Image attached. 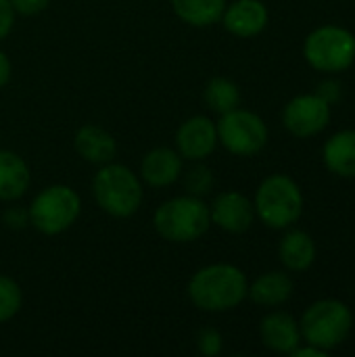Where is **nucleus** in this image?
I'll return each mask as SVG.
<instances>
[{
  "mask_svg": "<svg viewBox=\"0 0 355 357\" xmlns=\"http://www.w3.org/2000/svg\"><path fill=\"white\" fill-rule=\"evenodd\" d=\"M249 293L245 274L228 264H216L199 270L190 284L188 295L199 310L228 312L236 307Z\"/></svg>",
  "mask_w": 355,
  "mask_h": 357,
  "instance_id": "obj_1",
  "label": "nucleus"
},
{
  "mask_svg": "<svg viewBox=\"0 0 355 357\" xmlns=\"http://www.w3.org/2000/svg\"><path fill=\"white\" fill-rule=\"evenodd\" d=\"M209 224V209L199 197H176L155 213V230L172 243L197 241L207 232Z\"/></svg>",
  "mask_w": 355,
  "mask_h": 357,
  "instance_id": "obj_2",
  "label": "nucleus"
},
{
  "mask_svg": "<svg viewBox=\"0 0 355 357\" xmlns=\"http://www.w3.org/2000/svg\"><path fill=\"white\" fill-rule=\"evenodd\" d=\"M352 324L354 316L345 303L337 299H322L308 307V312L301 318L299 331L308 345L328 351L339 347L347 339Z\"/></svg>",
  "mask_w": 355,
  "mask_h": 357,
  "instance_id": "obj_3",
  "label": "nucleus"
},
{
  "mask_svg": "<svg viewBox=\"0 0 355 357\" xmlns=\"http://www.w3.org/2000/svg\"><path fill=\"white\" fill-rule=\"evenodd\" d=\"M255 211L259 220L270 228H289L303 211V197L295 180L276 174L262 182L255 195Z\"/></svg>",
  "mask_w": 355,
  "mask_h": 357,
  "instance_id": "obj_4",
  "label": "nucleus"
},
{
  "mask_svg": "<svg viewBox=\"0 0 355 357\" xmlns=\"http://www.w3.org/2000/svg\"><path fill=\"white\" fill-rule=\"evenodd\" d=\"M94 197L103 211L115 218H130L140 207L142 188L126 165H105L94 178Z\"/></svg>",
  "mask_w": 355,
  "mask_h": 357,
  "instance_id": "obj_5",
  "label": "nucleus"
},
{
  "mask_svg": "<svg viewBox=\"0 0 355 357\" xmlns=\"http://www.w3.org/2000/svg\"><path fill=\"white\" fill-rule=\"evenodd\" d=\"M303 54L318 71H343L355 61V36L337 25L318 27L308 36Z\"/></svg>",
  "mask_w": 355,
  "mask_h": 357,
  "instance_id": "obj_6",
  "label": "nucleus"
},
{
  "mask_svg": "<svg viewBox=\"0 0 355 357\" xmlns=\"http://www.w3.org/2000/svg\"><path fill=\"white\" fill-rule=\"evenodd\" d=\"M29 224L44 234H59L67 230L80 215V197L69 186H50L42 190L29 211Z\"/></svg>",
  "mask_w": 355,
  "mask_h": 357,
  "instance_id": "obj_7",
  "label": "nucleus"
},
{
  "mask_svg": "<svg viewBox=\"0 0 355 357\" xmlns=\"http://www.w3.org/2000/svg\"><path fill=\"white\" fill-rule=\"evenodd\" d=\"M220 142L234 155L249 157L259 153L268 142V128L264 119L251 111L232 109L222 115L216 126Z\"/></svg>",
  "mask_w": 355,
  "mask_h": 357,
  "instance_id": "obj_8",
  "label": "nucleus"
},
{
  "mask_svg": "<svg viewBox=\"0 0 355 357\" xmlns=\"http://www.w3.org/2000/svg\"><path fill=\"white\" fill-rule=\"evenodd\" d=\"M282 121H285V128L299 138L314 136L328 126L331 105L318 94L297 96L285 107Z\"/></svg>",
  "mask_w": 355,
  "mask_h": 357,
  "instance_id": "obj_9",
  "label": "nucleus"
},
{
  "mask_svg": "<svg viewBox=\"0 0 355 357\" xmlns=\"http://www.w3.org/2000/svg\"><path fill=\"white\" fill-rule=\"evenodd\" d=\"M209 215H211V222L218 224L222 230L232 232V234H241V232H247L251 228L255 207L241 192H222L213 201Z\"/></svg>",
  "mask_w": 355,
  "mask_h": 357,
  "instance_id": "obj_10",
  "label": "nucleus"
},
{
  "mask_svg": "<svg viewBox=\"0 0 355 357\" xmlns=\"http://www.w3.org/2000/svg\"><path fill=\"white\" fill-rule=\"evenodd\" d=\"M176 142H178L182 157H186L190 161L205 159L213 153V149L218 144L216 123L207 117H192L180 126Z\"/></svg>",
  "mask_w": 355,
  "mask_h": 357,
  "instance_id": "obj_11",
  "label": "nucleus"
},
{
  "mask_svg": "<svg viewBox=\"0 0 355 357\" xmlns=\"http://www.w3.org/2000/svg\"><path fill=\"white\" fill-rule=\"evenodd\" d=\"M224 25L230 33L241 38L257 36L268 23V8L259 0H236L222 15Z\"/></svg>",
  "mask_w": 355,
  "mask_h": 357,
  "instance_id": "obj_12",
  "label": "nucleus"
},
{
  "mask_svg": "<svg viewBox=\"0 0 355 357\" xmlns=\"http://www.w3.org/2000/svg\"><path fill=\"white\" fill-rule=\"evenodd\" d=\"M262 341L268 349L278 354H291L301 343V331L293 316L276 312L264 318L262 322Z\"/></svg>",
  "mask_w": 355,
  "mask_h": 357,
  "instance_id": "obj_13",
  "label": "nucleus"
},
{
  "mask_svg": "<svg viewBox=\"0 0 355 357\" xmlns=\"http://www.w3.org/2000/svg\"><path fill=\"white\" fill-rule=\"evenodd\" d=\"M75 149L86 161L100 163V165L109 163L117 153V144L113 136L98 126L80 128V132L75 134Z\"/></svg>",
  "mask_w": 355,
  "mask_h": 357,
  "instance_id": "obj_14",
  "label": "nucleus"
},
{
  "mask_svg": "<svg viewBox=\"0 0 355 357\" xmlns=\"http://www.w3.org/2000/svg\"><path fill=\"white\" fill-rule=\"evenodd\" d=\"M182 172V159L172 149H155L142 159V178L151 186H167L178 180Z\"/></svg>",
  "mask_w": 355,
  "mask_h": 357,
  "instance_id": "obj_15",
  "label": "nucleus"
},
{
  "mask_svg": "<svg viewBox=\"0 0 355 357\" xmlns=\"http://www.w3.org/2000/svg\"><path fill=\"white\" fill-rule=\"evenodd\" d=\"M27 186L29 169L25 161L10 151H0V201H15L23 197Z\"/></svg>",
  "mask_w": 355,
  "mask_h": 357,
  "instance_id": "obj_16",
  "label": "nucleus"
},
{
  "mask_svg": "<svg viewBox=\"0 0 355 357\" xmlns=\"http://www.w3.org/2000/svg\"><path fill=\"white\" fill-rule=\"evenodd\" d=\"M326 167L343 178H355V130L335 134L324 144Z\"/></svg>",
  "mask_w": 355,
  "mask_h": 357,
  "instance_id": "obj_17",
  "label": "nucleus"
},
{
  "mask_svg": "<svg viewBox=\"0 0 355 357\" xmlns=\"http://www.w3.org/2000/svg\"><path fill=\"white\" fill-rule=\"evenodd\" d=\"M247 295L257 305L276 307V305H282L285 301H289V297L293 295V280L282 272H270V274H264L262 278H257Z\"/></svg>",
  "mask_w": 355,
  "mask_h": 357,
  "instance_id": "obj_18",
  "label": "nucleus"
},
{
  "mask_svg": "<svg viewBox=\"0 0 355 357\" xmlns=\"http://www.w3.org/2000/svg\"><path fill=\"white\" fill-rule=\"evenodd\" d=\"M280 259L293 272L308 270L316 259V245L308 232L293 230L280 243Z\"/></svg>",
  "mask_w": 355,
  "mask_h": 357,
  "instance_id": "obj_19",
  "label": "nucleus"
},
{
  "mask_svg": "<svg viewBox=\"0 0 355 357\" xmlns=\"http://www.w3.org/2000/svg\"><path fill=\"white\" fill-rule=\"evenodd\" d=\"M172 6L182 21L195 27H207L222 19L226 0H172Z\"/></svg>",
  "mask_w": 355,
  "mask_h": 357,
  "instance_id": "obj_20",
  "label": "nucleus"
},
{
  "mask_svg": "<svg viewBox=\"0 0 355 357\" xmlns=\"http://www.w3.org/2000/svg\"><path fill=\"white\" fill-rule=\"evenodd\" d=\"M205 102L209 105V109H213L216 113H222V115L236 109L241 102L236 84H232L226 77H213L205 88Z\"/></svg>",
  "mask_w": 355,
  "mask_h": 357,
  "instance_id": "obj_21",
  "label": "nucleus"
},
{
  "mask_svg": "<svg viewBox=\"0 0 355 357\" xmlns=\"http://www.w3.org/2000/svg\"><path fill=\"white\" fill-rule=\"evenodd\" d=\"M21 307V291L15 280L0 276V322L10 320Z\"/></svg>",
  "mask_w": 355,
  "mask_h": 357,
  "instance_id": "obj_22",
  "label": "nucleus"
},
{
  "mask_svg": "<svg viewBox=\"0 0 355 357\" xmlns=\"http://www.w3.org/2000/svg\"><path fill=\"white\" fill-rule=\"evenodd\" d=\"M184 186L188 188V192L192 197H201V195H207L213 186V176H211V169L205 167V165H197L192 167L188 174H186V180H184Z\"/></svg>",
  "mask_w": 355,
  "mask_h": 357,
  "instance_id": "obj_23",
  "label": "nucleus"
},
{
  "mask_svg": "<svg viewBox=\"0 0 355 357\" xmlns=\"http://www.w3.org/2000/svg\"><path fill=\"white\" fill-rule=\"evenodd\" d=\"M199 349L205 356L220 354V349H222V337H220V333H216V331H203L199 335Z\"/></svg>",
  "mask_w": 355,
  "mask_h": 357,
  "instance_id": "obj_24",
  "label": "nucleus"
},
{
  "mask_svg": "<svg viewBox=\"0 0 355 357\" xmlns=\"http://www.w3.org/2000/svg\"><path fill=\"white\" fill-rule=\"evenodd\" d=\"M15 13L21 15H36L40 10H44L48 6V0H10Z\"/></svg>",
  "mask_w": 355,
  "mask_h": 357,
  "instance_id": "obj_25",
  "label": "nucleus"
},
{
  "mask_svg": "<svg viewBox=\"0 0 355 357\" xmlns=\"http://www.w3.org/2000/svg\"><path fill=\"white\" fill-rule=\"evenodd\" d=\"M15 21V8L10 0H0V40L10 31Z\"/></svg>",
  "mask_w": 355,
  "mask_h": 357,
  "instance_id": "obj_26",
  "label": "nucleus"
},
{
  "mask_svg": "<svg viewBox=\"0 0 355 357\" xmlns=\"http://www.w3.org/2000/svg\"><path fill=\"white\" fill-rule=\"evenodd\" d=\"M318 96H322V98L331 105V102L339 100V96H341V86H339L337 82H333V79L322 82L320 88H318Z\"/></svg>",
  "mask_w": 355,
  "mask_h": 357,
  "instance_id": "obj_27",
  "label": "nucleus"
},
{
  "mask_svg": "<svg viewBox=\"0 0 355 357\" xmlns=\"http://www.w3.org/2000/svg\"><path fill=\"white\" fill-rule=\"evenodd\" d=\"M324 354H326L324 349H318V347H314V345H310V347H303V349L295 347V349L291 351V356L293 357H322Z\"/></svg>",
  "mask_w": 355,
  "mask_h": 357,
  "instance_id": "obj_28",
  "label": "nucleus"
},
{
  "mask_svg": "<svg viewBox=\"0 0 355 357\" xmlns=\"http://www.w3.org/2000/svg\"><path fill=\"white\" fill-rule=\"evenodd\" d=\"M8 77H10V63H8L6 54L0 52V88L8 82Z\"/></svg>",
  "mask_w": 355,
  "mask_h": 357,
  "instance_id": "obj_29",
  "label": "nucleus"
}]
</instances>
